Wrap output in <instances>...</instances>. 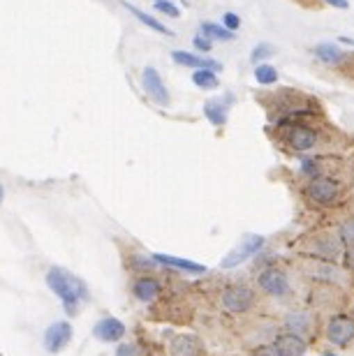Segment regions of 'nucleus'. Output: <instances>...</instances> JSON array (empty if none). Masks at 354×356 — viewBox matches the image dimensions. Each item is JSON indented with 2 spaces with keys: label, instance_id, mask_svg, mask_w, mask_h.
<instances>
[{
  "label": "nucleus",
  "instance_id": "nucleus-21",
  "mask_svg": "<svg viewBox=\"0 0 354 356\" xmlns=\"http://www.w3.org/2000/svg\"><path fill=\"white\" fill-rule=\"evenodd\" d=\"M255 81L262 83V86H271V83L278 81V70L273 65H268V63H259V65L255 67Z\"/></svg>",
  "mask_w": 354,
  "mask_h": 356
},
{
  "label": "nucleus",
  "instance_id": "nucleus-8",
  "mask_svg": "<svg viewBox=\"0 0 354 356\" xmlns=\"http://www.w3.org/2000/svg\"><path fill=\"white\" fill-rule=\"evenodd\" d=\"M72 340V326L67 322H56L45 333V345L49 352H61Z\"/></svg>",
  "mask_w": 354,
  "mask_h": 356
},
{
  "label": "nucleus",
  "instance_id": "nucleus-11",
  "mask_svg": "<svg viewBox=\"0 0 354 356\" xmlns=\"http://www.w3.org/2000/svg\"><path fill=\"white\" fill-rule=\"evenodd\" d=\"M262 245H264V238H262V236H248V238L243 241V245H241L239 250H234L227 259L223 261V266H227V268H230V266L241 264V261H246L248 257H252V254L257 252Z\"/></svg>",
  "mask_w": 354,
  "mask_h": 356
},
{
  "label": "nucleus",
  "instance_id": "nucleus-25",
  "mask_svg": "<svg viewBox=\"0 0 354 356\" xmlns=\"http://www.w3.org/2000/svg\"><path fill=\"white\" fill-rule=\"evenodd\" d=\"M301 172L306 174V176H310V178L322 176V174H320V165H317V160H310V158H306V160L301 162Z\"/></svg>",
  "mask_w": 354,
  "mask_h": 356
},
{
  "label": "nucleus",
  "instance_id": "nucleus-5",
  "mask_svg": "<svg viewBox=\"0 0 354 356\" xmlns=\"http://www.w3.org/2000/svg\"><path fill=\"white\" fill-rule=\"evenodd\" d=\"M257 284H259V289L264 291V294L268 296H275V298H280V296H287L289 294V280H287V275L282 273V270L278 268H264L259 273L257 277Z\"/></svg>",
  "mask_w": 354,
  "mask_h": 356
},
{
  "label": "nucleus",
  "instance_id": "nucleus-26",
  "mask_svg": "<svg viewBox=\"0 0 354 356\" xmlns=\"http://www.w3.org/2000/svg\"><path fill=\"white\" fill-rule=\"evenodd\" d=\"M193 47L197 49V51H211V47H214V40L204 38V35H197V38L193 40Z\"/></svg>",
  "mask_w": 354,
  "mask_h": 356
},
{
  "label": "nucleus",
  "instance_id": "nucleus-35",
  "mask_svg": "<svg viewBox=\"0 0 354 356\" xmlns=\"http://www.w3.org/2000/svg\"><path fill=\"white\" fill-rule=\"evenodd\" d=\"M350 317L354 319V305H352V312H350Z\"/></svg>",
  "mask_w": 354,
  "mask_h": 356
},
{
  "label": "nucleus",
  "instance_id": "nucleus-32",
  "mask_svg": "<svg viewBox=\"0 0 354 356\" xmlns=\"http://www.w3.org/2000/svg\"><path fill=\"white\" fill-rule=\"evenodd\" d=\"M324 3L331 5V7H338V10H348V7H350L348 0H324Z\"/></svg>",
  "mask_w": 354,
  "mask_h": 356
},
{
  "label": "nucleus",
  "instance_id": "nucleus-14",
  "mask_svg": "<svg viewBox=\"0 0 354 356\" xmlns=\"http://www.w3.org/2000/svg\"><path fill=\"white\" fill-rule=\"evenodd\" d=\"M132 291H134V296H137L139 301L148 303V301H153V298L160 294V282L155 280V277H141V280L134 282Z\"/></svg>",
  "mask_w": 354,
  "mask_h": 356
},
{
  "label": "nucleus",
  "instance_id": "nucleus-22",
  "mask_svg": "<svg viewBox=\"0 0 354 356\" xmlns=\"http://www.w3.org/2000/svg\"><path fill=\"white\" fill-rule=\"evenodd\" d=\"M155 10L162 12L165 17H172V19H179L181 17V10L176 7L174 3H169V0H162V3H155Z\"/></svg>",
  "mask_w": 354,
  "mask_h": 356
},
{
  "label": "nucleus",
  "instance_id": "nucleus-10",
  "mask_svg": "<svg viewBox=\"0 0 354 356\" xmlns=\"http://www.w3.org/2000/svg\"><path fill=\"white\" fill-rule=\"evenodd\" d=\"M172 60L179 63L183 67H195V70H218L220 72V63L218 60H211V58H202L197 54H188V51H172Z\"/></svg>",
  "mask_w": 354,
  "mask_h": 356
},
{
  "label": "nucleus",
  "instance_id": "nucleus-33",
  "mask_svg": "<svg viewBox=\"0 0 354 356\" xmlns=\"http://www.w3.org/2000/svg\"><path fill=\"white\" fill-rule=\"evenodd\" d=\"M341 42H343V44H350V47H354V40H350V38H345V35H343V38H341Z\"/></svg>",
  "mask_w": 354,
  "mask_h": 356
},
{
  "label": "nucleus",
  "instance_id": "nucleus-3",
  "mask_svg": "<svg viewBox=\"0 0 354 356\" xmlns=\"http://www.w3.org/2000/svg\"><path fill=\"white\" fill-rule=\"evenodd\" d=\"M306 197L320 206H331L341 197V185L329 176H315L306 185Z\"/></svg>",
  "mask_w": 354,
  "mask_h": 356
},
{
  "label": "nucleus",
  "instance_id": "nucleus-34",
  "mask_svg": "<svg viewBox=\"0 0 354 356\" xmlns=\"http://www.w3.org/2000/svg\"><path fill=\"white\" fill-rule=\"evenodd\" d=\"M3 197H5V190H3V185H0V204H3Z\"/></svg>",
  "mask_w": 354,
  "mask_h": 356
},
{
  "label": "nucleus",
  "instance_id": "nucleus-16",
  "mask_svg": "<svg viewBox=\"0 0 354 356\" xmlns=\"http://www.w3.org/2000/svg\"><path fill=\"white\" fill-rule=\"evenodd\" d=\"M313 51H315L317 58L324 63V65H338V63L345 60V54L334 44H320V47H315Z\"/></svg>",
  "mask_w": 354,
  "mask_h": 356
},
{
  "label": "nucleus",
  "instance_id": "nucleus-20",
  "mask_svg": "<svg viewBox=\"0 0 354 356\" xmlns=\"http://www.w3.org/2000/svg\"><path fill=\"white\" fill-rule=\"evenodd\" d=\"M193 83L202 90H216L220 83H218V76L214 70H195L193 72Z\"/></svg>",
  "mask_w": 354,
  "mask_h": 356
},
{
  "label": "nucleus",
  "instance_id": "nucleus-30",
  "mask_svg": "<svg viewBox=\"0 0 354 356\" xmlns=\"http://www.w3.org/2000/svg\"><path fill=\"white\" fill-rule=\"evenodd\" d=\"M343 238L348 241V245L354 243V222H350V225H345V227H343Z\"/></svg>",
  "mask_w": 354,
  "mask_h": 356
},
{
  "label": "nucleus",
  "instance_id": "nucleus-31",
  "mask_svg": "<svg viewBox=\"0 0 354 356\" xmlns=\"http://www.w3.org/2000/svg\"><path fill=\"white\" fill-rule=\"evenodd\" d=\"M345 264H348L350 270H354V243H350L348 250H345Z\"/></svg>",
  "mask_w": 354,
  "mask_h": 356
},
{
  "label": "nucleus",
  "instance_id": "nucleus-17",
  "mask_svg": "<svg viewBox=\"0 0 354 356\" xmlns=\"http://www.w3.org/2000/svg\"><path fill=\"white\" fill-rule=\"evenodd\" d=\"M155 259L160 264H167V266H174V268H181V270H188V273H204L202 264H195V261H188V259H179V257H169V254H155Z\"/></svg>",
  "mask_w": 354,
  "mask_h": 356
},
{
  "label": "nucleus",
  "instance_id": "nucleus-24",
  "mask_svg": "<svg viewBox=\"0 0 354 356\" xmlns=\"http://www.w3.org/2000/svg\"><path fill=\"white\" fill-rule=\"evenodd\" d=\"M273 54V49L268 47V44H257L252 49V54H250V58H252V63H259V60H264V58H268V56Z\"/></svg>",
  "mask_w": 354,
  "mask_h": 356
},
{
  "label": "nucleus",
  "instance_id": "nucleus-37",
  "mask_svg": "<svg viewBox=\"0 0 354 356\" xmlns=\"http://www.w3.org/2000/svg\"><path fill=\"white\" fill-rule=\"evenodd\" d=\"M329 356H336V354H329Z\"/></svg>",
  "mask_w": 354,
  "mask_h": 356
},
{
  "label": "nucleus",
  "instance_id": "nucleus-4",
  "mask_svg": "<svg viewBox=\"0 0 354 356\" xmlns=\"http://www.w3.org/2000/svg\"><path fill=\"white\" fill-rule=\"evenodd\" d=\"M141 86H144L146 95L151 97L155 104L169 106V102H172L165 81H162V76L158 74V70H155V67H151V65L144 67V72H141Z\"/></svg>",
  "mask_w": 354,
  "mask_h": 356
},
{
  "label": "nucleus",
  "instance_id": "nucleus-36",
  "mask_svg": "<svg viewBox=\"0 0 354 356\" xmlns=\"http://www.w3.org/2000/svg\"><path fill=\"white\" fill-rule=\"evenodd\" d=\"M153 3H162V0H153Z\"/></svg>",
  "mask_w": 354,
  "mask_h": 356
},
{
  "label": "nucleus",
  "instance_id": "nucleus-27",
  "mask_svg": "<svg viewBox=\"0 0 354 356\" xmlns=\"http://www.w3.org/2000/svg\"><path fill=\"white\" fill-rule=\"evenodd\" d=\"M287 326H289V331H292V333H296V331H303V329H306V319L292 315V317L287 319ZM296 336H299V333H296Z\"/></svg>",
  "mask_w": 354,
  "mask_h": 356
},
{
  "label": "nucleus",
  "instance_id": "nucleus-13",
  "mask_svg": "<svg viewBox=\"0 0 354 356\" xmlns=\"http://www.w3.org/2000/svg\"><path fill=\"white\" fill-rule=\"evenodd\" d=\"M202 343L195 336H179L172 343V356H200Z\"/></svg>",
  "mask_w": 354,
  "mask_h": 356
},
{
  "label": "nucleus",
  "instance_id": "nucleus-9",
  "mask_svg": "<svg viewBox=\"0 0 354 356\" xmlns=\"http://www.w3.org/2000/svg\"><path fill=\"white\" fill-rule=\"evenodd\" d=\"M273 350L278 352V356H303L306 354V343H303L301 336L296 333H280L273 343Z\"/></svg>",
  "mask_w": 354,
  "mask_h": 356
},
{
  "label": "nucleus",
  "instance_id": "nucleus-19",
  "mask_svg": "<svg viewBox=\"0 0 354 356\" xmlns=\"http://www.w3.org/2000/svg\"><path fill=\"white\" fill-rule=\"evenodd\" d=\"M125 7H127V10H130V12L134 14V17H137V19L141 21V24L151 28V31H155V33H162V35H174V31H169L167 26H162L158 19H153V17H151V14H144L141 10H137V7H134V5H130V3H125Z\"/></svg>",
  "mask_w": 354,
  "mask_h": 356
},
{
  "label": "nucleus",
  "instance_id": "nucleus-12",
  "mask_svg": "<svg viewBox=\"0 0 354 356\" xmlns=\"http://www.w3.org/2000/svg\"><path fill=\"white\" fill-rule=\"evenodd\" d=\"M95 336L102 340V343H116L125 336V326L123 322H118L114 317H107L102 322H97L95 326Z\"/></svg>",
  "mask_w": 354,
  "mask_h": 356
},
{
  "label": "nucleus",
  "instance_id": "nucleus-23",
  "mask_svg": "<svg viewBox=\"0 0 354 356\" xmlns=\"http://www.w3.org/2000/svg\"><path fill=\"white\" fill-rule=\"evenodd\" d=\"M223 26L227 28V31L236 33L239 28H241V19H239V14H234V12H225V17H223Z\"/></svg>",
  "mask_w": 354,
  "mask_h": 356
},
{
  "label": "nucleus",
  "instance_id": "nucleus-2",
  "mask_svg": "<svg viewBox=\"0 0 354 356\" xmlns=\"http://www.w3.org/2000/svg\"><path fill=\"white\" fill-rule=\"evenodd\" d=\"M255 303H257V294H255V289L246 282L230 284V287L223 291V308L227 312H234V315H243Z\"/></svg>",
  "mask_w": 354,
  "mask_h": 356
},
{
  "label": "nucleus",
  "instance_id": "nucleus-28",
  "mask_svg": "<svg viewBox=\"0 0 354 356\" xmlns=\"http://www.w3.org/2000/svg\"><path fill=\"white\" fill-rule=\"evenodd\" d=\"M116 356H139V350L134 345H120Z\"/></svg>",
  "mask_w": 354,
  "mask_h": 356
},
{
  "label": "nucleus",
  "instance_id": "nucleus-29",
  "mask_svg": "<svg viewBox=\"0 0 354 356\" xmlns=\"http://www.w3.org/2000/svg\"><path fill=\"white\" fill-rule=\"evenodd\" d=\"M252 356H278V352H275L271 345H262L252 352Z\"/></svg>",
  "mask_w": 354,
  "mask_h": 356
},
{
  "label": "nucleus",
  "instance_id": "nucleus-15",
  "mask_svg": "<svg viewBox=\"0 0 354 356\" xmlns=\"http://www.w3.org/2000/svg\"><path fill=\"white\" fill-rule=\"evenodd\" d=\"M204 113H207V118L214 125L227 123V104H225L223 99H211V102H207V106H204Z\"/></svg>",
  "mask_w": 354,
  "mask_h": 356
},
{
  "label": "nucleus",
  "instance_id": "nucleus-18",
  "mask_svg": "<svg viewBox=\"0 0 354 356\" xmlns=\"http://www.w3.org/2000/svg\"><path fill=\"white\" fill-rule=\"evenodd\" d=\"M202 35L209 40H218V42H230L234 38V33L227 31L223 24H214V21H204L202 24Z\"/></svg>",
  "mask_w": 354,
  "mask_h": 356
},
{
  "label": "nucleus",
  "instance_id": "nucleus-6",
  "mask_svg": "<svg viewBox=\"0 0 354 356\" xmlns=\"http://www.w3.org/2000/svg\"><path fill=\"white\" fill-rule=\"evenodd\" d=\"M285 141L292 151H299V153H306V151H313L317 146V132L313 130L310 125H289V130L285 134Z\"/></svg>",
  "mask_w": 354,
  "mask_h": 356
},
{
  "label": "nucleus",
  "instance_id": "nucleus-7",
  "mask_svg": "<svg viewBox=\"0 0 354 356\" xmlns=\"http://www.w3.org/2000/svg\"><path fill=\"white\" fill-rule=\"evenodd\" d=\"M327 338L334 345L348 347V343L354 340V319L348 315H336L327 324Z\"/></svg>",
  "mask_w": 354,
  "mask_h": 356
},
{
  "label": "nucleus",
  "instance_id": "nucleus-1",
  "mask_svg": "<svg viewBox=\"0 0 354 356\" xmlns=\"http://www.w3.org/2000/svg\"><path fill=\"white\" fill-rule=\"evenodd\" d=\"M47 284L56 291V294L61 296V301L65 303V308H67L70 312H74L81 298H86V296H88L86 287H83V284H81L79 280H77V277L67 275V273H63V270H58V268L49 270Z\"/></svg>",
  "mask_w": 354,
  "mask_h": 356
}]
</instances>
